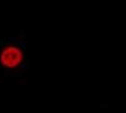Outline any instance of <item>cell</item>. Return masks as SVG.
Wrapping results in <instances>:
<instances>
[{"label": "cell", "mask_w": 126, "mask_h": 113, "mask_svg": "<svg viewBox=\"0 0 126 113\" xmlns=\"http://www.w3.org/2000/svg\"><path fill=\"white\" fill-rule=\"evenodd\" d=\"M23 60V53L19 48L10 46L5 48L0 55V62L8 68H14Z\"/></svg>", "instance_id": "cell-1"}]
</instances>
